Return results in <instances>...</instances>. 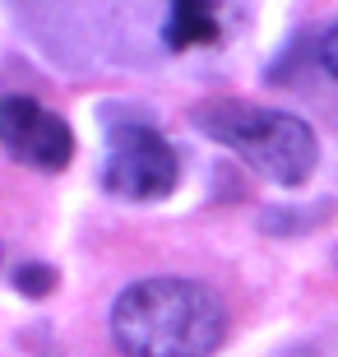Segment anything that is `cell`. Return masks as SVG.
<instances>
[{
	"label": "cell",
	"instance_id": "obj_1",
	"mask_svg": "<svg viewBox=\"0 0 338 357\" xmlns=\"http://www.w3.org/2000/svg\"><path fill=\"white\" fill-rule=\"evenodd\" d=\"M222 334L218 292L195 278H144L112 306V339L125 357H208Z\"/></svg>",
	"mask_w": 338,
	"mask_h": 357
},
{
	"label": "cell",
	"instance_id": "obj_2",
	"mask_svg": "<svg viewBox=\"0 0 338 357\" xmlns=\"http://www.w3.org/2000/svg\"><path fill=\"white\" fill-rule=\"evenodd\" d=\"M195 126L246 158L260 176L273 185H306L320 162V139L301 116L292 112H269L250 102H204L195 112Z\"/></svg>",
	"mask_w": 338,
	"mask_h": 357
},
{
	"label": "cell",
	"instance_id": "obj_3",
	"mask_svg": "<svg viewBox=\"0 0 338 357\" xmlns=\"http://www.w3.org/2000/svg\"><path fill=\"white\" fill-rule=\"evenodd\" d=\"M181 162L158 126L139 116H107V167L102 185L121 199H167L176 190Z\"/></svg>",
	"mask_w": 338,
	"mask_h": 357
},
{
	"label": "cell",
	"instance_id": "obj_4",
	"mask_svg": "<svg viewBox=\"0 0 338 357\" xmlns=\"http://www.w3.org/2000/svg\"><path fill=\"white\" fill-rule=\"evenodd\" d=\"M0 139L19 162L42 167V172H61L75 158V130L56 112H47L33 98H19V93L0 102Z\"/></svg>",
	"mask_w": 338,
	"mask_h": 357
},
{
	"label": "cell",
	"instance_id": "obj_5",
	"mask_svg": "<svg viewBox=\"0 0 338 357\" xmlns=\"http://www.w3.org/2000/svg\"><path fill=\"white\" fill-rule=\"evenodd\" d=\"M222 38L218 24V0H171L167 19V47L171 52H190V47H208Z\"/></svg>",
	"mask_w": 338,
	"mask_h": 357
},
{
	"label": "cell",
	"instance_id": "obj_6",
	"mask_svg": "<svg viewBox=\"0 0 338 357\" xmlns=\"http://www.w3.org/2000/svg\"><path fill=\"white\" fill-rule=\"evenodd\" d=\"M14 288L24 292V297H52V292H56V269L28 260V265L14 269Z\"/></svg>",
	"mask_w": 338,
	"mask_h": 357
},
{
	"label": "cell",
	"instance_id": "obj_7",
	"mask_svg": "<svg viewBox=\"0 0 338 357\" xmlns=\"http://www.w3.org/2000/svg\"><path fill=\"white\" fill-rule=\"evenodd\" d=\"M315 56H320V70H325L329 79H338V24L320 33V42H315Z\"/></svg>",
	"mask_w": 338,
	"mask_h": 357
}]
</instances>
